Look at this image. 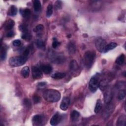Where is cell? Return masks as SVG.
<instances>
[{
    "label": "cell",
    "instance_id": "obj_1",
    "mask_svg": "<svg viewBox=\"0 0 126 126\" xmlns=\"http://www.w3.org/2000/svg\"><path fill=\"white\" fill-rule=\"evenodd\" d=\"M43 96L44 99L48 102H56L60 99L61 94L57 90L48 89L44 92Z\"/></svg>",
    "mask_w": 126,
    "mask_h": 126
},
{
    "label": "cell",
    "instance_id": "obj_2",
    "mask_svg": "<svg viewBox=\"0 0 126 126\" xmlns=\"http://www.w3.org/2000/svg\"><path fill=\"white\" fill-rule=\"evenodd\" d=\"M95 52L94 51H87L85 52L83 57V63L87 69L90 68L94 61Z\"/></svg>",
    "mask_w": 126,
    "mask_h": 126
},
{
    "label": "cell",
    "instance_id": "obj_3",
    "mask_svg": "<svg viewBox=\"0 0 126 126\" xmlns=\"http://www.w3.org/2000/svg\"><path fill=\"white\" fill-rule=\"evenodd\" d=\"M27 60V57L24 56H15L9 60V64L12 67H17L25 64Z\"/></svg>",
    "mask_w": 126,
    "mask_h": 126
},
{
    "label": "cell",
    "instance_id": "obj_4",
    "mask_svg": "<svg viewBox=\"0 0 126 126\" xmlns=\"http://www.w3.org/2000/svg\"><path fill=\"white\" fill-rule=\"evenodd\" d=\"M99 80L98 76L95 75L90 80L89 83V89L92 93H95L99 87Z\"/></svg>",
    "mask_w": 126,
    "mask_h": 126
},
{
    "label": "cell",
    "instance_id": "obj_5",
    "mask_svg": "<svg viewBox=\"0 0 126 126\" xmlns=\"http://www.w3.org/2000/svg\"><path fill=\"white\" fill-rule=\"evenodd\" d=\"M107 45L106 41L101 37H97L95 41L96 49L101 53H105V48Z\"/></svg>",
    "mask_w": 126,
    "mask_h": 126
},
{
    "label": "cell",
    "instance_id": "obj_6",
    "mask_svg": "<svg viewBox=\"0 0 126 126\" xmlns=\"http://www.w3.org/2000/svg\"><path fill=\"white\" fill-rule=\"evenodd\" d=\"M63 55H59L55 53H51L49 55L51 60L57 63H61L64 62V57Z\"/></svg>",
    "mask_w": 126,
    "mask_h": 126
},
{
    "label": "cell",
    "instance_id": "obj_7",
    "mask_svg": "<svg viewBox=\"0 0 126 126\" xmlns=\"http://www.w3.org/2000/svg\"><path fill=\"white\" fill-rule=\"evenodd\" d=\"M114 105L111 103V101L107 103L103 113V117L104 119H107L111 115L114 110Z\"/></svg>",
    "mask_w": 126,
    "mask_h": 126
},
{
    "label": "cell",
    "instance_id": "obj_8",
    "mask_svg": "<svg viewBox=\"0 0 126 126\" xmlns=\"http://www.w3.org/2000/svg\"><path fill=\"white\" fill-rule=\"evenodd\" d=\"M43 74L40 68L37 66L32 67V76L34 79H39L42 77Z\"/></svg>",
    "mask_w": 126,
    "mask_h": 126
},
{
    "label": "cell",
    "instance_id": "obj_9",
    "mask_svg": "<svg viewBox=\"0 0 126 126\" xmlns=\"http://www.w3.org/2000/svg\"><path fill=\"white\" fill-rule=\"evenodd\" d=\"M62 116L59 113L57 112L56 113L53 117L51 118L50 120V124L52 126H56L62 120Z\"/></svg>",
    "mask_w": 126,
    "mask_h": 126
},
{
    "label": "cell",
    "instance_id": "obj_10",
    "mask_svg": "<svg viewBox=\"0 0 126 126\" xmlns=\"http://www.w3.org/2000/svg\"><path fill=\"white\" fill-rule=\"evenodd\" d=\"M70 103V99L67 97H64L62 101L61 102V103L60 104V108L63 111L66 110L69 106Z\"/></svg>",
    "mask_w": 126,
    "mask_h": 126
},
{
    "label": "cell",
    "instance_id": "obj_11",
    "mask_svg": "<svg viewBox=\"0 0 126 126\" xmlns=\"http://www.w3.org/2000/svg\"><path fill=\"white\" fill-rule=\"evenodd\" d=\"M33 125H40L43 121V117L40 115H34L32 119Z\"/></svg>",
    "mask_w": 126,
    "mask_h": 126
},
{
    "label": "cell",
    "instance_id": "obj_12",
    "mask_svg": "<svg viewBox=\"0 0 126 126\" xmlns=\"http://www.w3.org/2000/svg\"><path fill=\"white\" fill-rule=\"evenodd\" d=\"M126 125V117L125 115H122L119 117L117 120L116 126H125Z\"/></svg>",
    "mask_w": 126,
    "mask_h": 126
},
{
    "label": "cell",
    "instance_id": "obj_13",
    "mask_svg": "<svg viewBox=\"0 0 126 126\" xmlns=\"http://www.w3.org/2000/svg\"><path fill=\"white\" fill-rule=\"evenodd\" d=\"M40 69L42 72L45 74H49L52 72V67L49 64H43L40 66Z\"/></svg>",
    "mask_w": 126,
    "mask_h": 126
},
{
    "label": "cell",
    "instance_id": "obj_14",
    "mask_svg": "<svg viewBox=\"0 0 126 126\" xmlns=\"http://www.w3.org/2000/svg\"><path fill=\"white\" fill-rule=\"evenodd\" d=\"M80 117V113L76 110H73L70 114V119L72 122H76Z\"/></svg>",
    "mask_w": 126,
    "mask_h": 126
},
{
    "label": "cell",
    "instance_id": "obj_15",
    "mask_svg": "<svg viewBox=\"0 0 126 126\" xmlns=\"http://www.w3.org/2000/svg\"><path fill=\"white\" fill-rule=\"evenodd\" d=\"M21 74L22 76L25 78H27L30 75V68L28 66H26L22 68L21 71Z\"/></svg>",
    "mask_w": 126,
    "mask_h": 126
},
{
    "label": "cell",
    "instance_id": "obj_16",
    "mask_svg": "<svg viewBox=\"0 0 126 126\" xmlns=\"http://www.w3.org/2000/svg\"><path fill=\"white\" fill-rule=\"evenodd\" d=\"M69 68L70 70L72 71H75L78 69L79 65L75 60H72L70 62L69 64Z\"/></svg>",
    "mask_w": 126,
    "mask_h": 126
},
{
    "label": "cell",
    "instance_id": "obj_17",
    "mask_svg": "<svg viewBox=\"0 0 126 126\" xmlns=\"http://www.w3.org/2000/svg\"><path fill=\"white\" fill-rule=\"evenodd\" d=\"M14 25V21L11 19H9V20L7 21V23L5 25V30L7 31H10L13 28Z\"/></svg>",
    "mask_w": 126,
    "mask_h": 126
},
{
    "label": "cell",
    "instance_id": "obj_18",
    "mask_svg": "<svg viewBox=\"0 0 126 126\" xmlns=\"http://www.w3.org/2000/svg\"><path fill=\"white\" fill-rule=\"evenodd\" d=\"M67 49L69 53L71 55H73L76 51V46L74 43L70 42L67 46Z\"/></svg>",
    "mask_w": 126,
    "mask_h": 126
},
{
    "label": "cell",
    "instance_id": "obj_19",
    "mask_svg": "<svg viewBox=\"0 0 126 126\" xmlns=\"http://www.w3.org/2000/svg\"><path fill=\"white\" fill-rule=\"evenodd\" d=\"M66 76L65 73L63 72H56L51 75V77L55 79H61Z\"/></svg>",
    "mask_w": 126,
    "mask_h": 126
},
{
    "label": "cell",
    "instance_id": "obj_20",
    "mask_svg": "<svg viewBox=\"0 0 126 126\" xmlns=\"http://www.w3.org/2000/svg\"><path fill=\"white\" fill-rule=\"evenodd\" d=\"M102 102L101 100L98 99L96 101V105L94 109V112H95V113L97 114L98 113H99L102 108Z\"/></svg>",
    "mask_w": 126,
    "mask_h": 126
},
{
    "label": "cell",
    "instance_id": "obj_21",
    "mask_svg": "<svg viewBox=\"0 0 126 126\" xmlns=\"http://www.w3.org/2000/svg\"><path fill=\"white\" fill-rule=\"evenodd\" d=\"M117 46V44L115 42H111L109 44H107L105 48V53L108 52L109 50H112L115 48Z\"/></svg>",
    "mask_w": 126,
    "mask_h": 126
},
{
    "label": "cell",
    "instance_id": "obj_22",
    "mask_svg": "<svg viewBox=\"0 0 126 126\" xmlns=\"http://www.w3.org/2000/svg\"><path fill=\"white\" fill-rule=\"evenodd\" d=\"M125 60V56L124 54H122L117 58V59L116 60V63L119 65H121L124 63Z\"/></svg>",
    "mask_w": 126,
    "mask_h": 126
},
{
    "label": "cell",
    "instance_id": "obj_23",
    "mask_svg": "<svg viewBox=\"0 0 126 126\" xmlns=\"http://www.w3.org/2000/svg\"><path fill=\"white\" fill-rule=\"evenodd\" d=\"M41 7V2L38 0H35L33 1V8L35 12H38L39 11Z\"/></svg>",
    "mask_w": 126,
    "mask_h": 126
},
{
    "label": "cell",
    "instance_id": "obj_24",
    "mask_svg": "<svg viewBox=\"0 0 126 126\" xmlns=\"http://www.w3.org/2000/svg\"><path fill=\"white\" fill-rule=\"evenodd\" d=\"M0 59L1 61H3L5 59L6 57V49L5 47L1 46L0 49Z\"/></svg>",
    "mask_w": 126,
    "mask_h": 126
},
{
    "label": "cell",
    "instance_id": "obj_25",
    "mask_svg": "<svg viewBox=\"0 0 126 126\" xmlns=\"http://www.w3.org/2000/svg\"><path fill=\"white\" fill-rule=\"evenodd\" d=\"M31 10L28 8H26L21 11V13L25 18H28L31 15Z\"/></svg>",
    "mask_w": 126,
    "mask_h": 126
},
{
    "label": "cell",
    "instance_id": "obj_26",
    "mask_svg": "<svg viewBox=\"0 0 126 126\" xmlns=\"http://www.w3.org/2000/svg\"><path fill=\"white\" fill-rule=\"evenodd\" d=\"M17 13V8L15 5H11L10 7L9 14L11 16H15Z\"/></svg>",
    "mask_w": 126,
    "mask_h": 126
},
{
    "label": "cell",
    "instance_id": "obj_27",
    "mask_svg": "<svg viewBox=\"0 0 126 126\" xmlns=\"http://www.w3.org/2000/svg\"><path fill=\"white\" fill-rule=\"evenodd\" d=\"M53 13V5L52 3H49L47 7L46 10V16L48 17H50Z\"/></svg>",
    "mask_w": 126,
    "mask_h": 126
},
{
    "label": "cell",
    "instance_id": "obj_28",
    "mask_svg": "<svg viewBox=\"0 0 126 126\" xmlns=\"http://www.w3.org/2000/svg\"><path fill=\"white\" fill-rule=\"evenodd\" d=\"M126 96V91L125 90H121L118 94V99L119 100H123Z\"/></svg>",
    "mask_w": 126,
    "mask_h": 126
},
{
    "label": "cell",
    "instance_id": "obj_29",
    "mask_svg": "<svg viewBox=\"0 0 126 126\" xmlns=\"http://www.w3.org/2000/svg\"><path fill=\"white\" fill-rule=\"evenodd\" d=\"M36 44L37 47L42 50H44L45 48V46L44 42L40 40V39H38L36 42Z\"/></svg>",
    "mask_w": 126,
    "mask_h": 126
},
{
    "label": "cell",
    "instance_id": "obj_30",
    "mask_svg": "<svg viewBox=\"0 0 126 126\" xmlns=\"http://www.w3.org/2000/svg\"><path fill=\"white\" fill-rule=\"evenodd\" d=\"M44 29V26L42 24H39L37 25L34 29H33V31L35 32H39L42 31Z\"/></svg>",
    "mask_w": 126,
    "mask_h": 126
},
{
    "label": "cell",
    "instance_id": "obj_31",
    "mask_svg": "<svg viewBox=\"0 0 126 126\" xmlns=\"http://www.w3.org/2000/svg\"><path fill=\"white\" fill-rule=\"evenodd\" d=\"M22 38L26 40H30V39L31 38V35L30 34L28 33V32H25V33H23V34L22 35Z\"/></svg>",
    "mask_w": 126,
    "mask_h": 126
},
{
    "label": "cell",
    "instance_id": "obj_32",
    "mask_svg": "<svg viewBox=\"0 0 126 126\" xmlns=\"http://www.w3.org/2000/svg\"><path fill=\"white\" fill-rule=\"evenodd\" d=\"M55 6L56 9H60L62 8V2L61 0H57L55 3Z\"/></svg>",
    "mask_w": 126,
    "mask_h": 126
},
{
    "label": "cell",
    "instance_id": "obj_33",
    "mask_svg": "<svg viewBox=\"0 0 126 126\" xmlns=\"http://www.w3.org/2000/svg\"><path fill=\"white\" fill-rule=\"evenodd\" d=\"M33 102L35 103H39L40 101V97L38 95H37L36 94H34V95L33 96Z\"/></svg>",
    "mask_w": 126,
    "mask_h": 126
},
{
    "label": "cell",
    "instance_id": "obj_34",
    "mask_svg": "<svg viewBox=\"0 0 126 126\" xmlns=\"http://www.w3.org/2000/svg\"><path fill=\"white\" fill-rule=\"evenodd\" d=\"M60 44V43L58 42L57 39L56 38H53V43H52V46L54 48H57Z\"/></svg>",
    "mask_w": 126,
    "mask_h": 126
},
{
    "label": "cell",
    "instance_id": "obj_35",
    "mask_svg": "<svg viewBox=\"0 0 126 126\" xmlns=\"http://www.w3.org/2000/svg\"><path fill=\"white\" fill-rule=\"evenodd\" d=\"M30 51H31V49H30V47H27L26 49H25V50L23 52V56L27 57L29 55V54L30 53Z\"/></svg>",
    "mask_w": 126,
    "mask_h": 126
},
{
    "label": "cell",
    "instance_id": "obj_36",
    "mask_svg": "<svg viewBox=\"0 0 126 126\" xmlns=\"http://www.w3.org/2000/svg\"><path fill=\"white\" fill-rule=\"evenodd\" d=\"M13 45L16 47H19L21 45V41L19 39L15 40L13 41Z\"/></svg>",
    "mask_w": 126,
    "mask_h": 126
},
{
    "label": "cell",
    "instance_id": "obj_37",
    "mask_svg": "<svg viewBox=\"0 0 126 126\" xmlns=\"http://www.w3.org/2000/svg\"><path fill=\"white\" fill-rule=\"evenodd\" d=\"M14 34L15 33L13 31H10L7 32L6 36L7 37H12L14 35Z\"/></svg>",
    "mask_w": 126,
    "mask_h": 126
},
{
    "label": "cell",
    "instance_id": "obj_38",
    "mask_svg": "<svg viewBox=\"0 0 126 126\" xmlns=\"http://www.w3.org/2000/svg\"><path fill=\"white\" fill-rule=\"evenodd\" d=\"M46 85V83L45 82H40L38 84V87L40 89L43 88L45 87V86Z\"/></svg>",
    "mask_w": 126,
    "mask_h": 126
},
{
    "label": "cell",
    "instance_id": "obj_39",
    "mask_svg": "<svg viewBox=\"0 0 126 126\" xmlns=\"http://www.w3.org/2000/svg\"><path fill=\"white\" fill-rule=\"evenodd\" d=\"M24 104L27 106H31V102L28 99H26L24 100Z\"/></svg>",
    "mask_w": 126,
    "mask_h": 126
}]
</instances>
